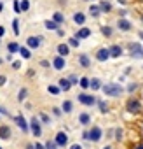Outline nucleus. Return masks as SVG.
Instances as JSON below:
<instances>
[{
    "instance_id": "nucleus-11",
    "label": "nucleus",
    "mask_w": 143,
    "mask_h": 149,
    "mask_svg": "<svg viewBox=\"0 0 143 149\" xmlns=\"http://www.w3.org/2000/svg\"><path fill=\"white\" fill-rule=\"evenodd\" d=\"M52 67H54V70H63L66 67V60L61 58V56H54L52 58Z\"/></svg>"
},
{
    "instance_id": "nucleus-22",
    "label": "nucleus",
    "mask_w": 143,
    "mask_h": 149,
    "mask_svg": "<svg viewBox=\"0 0 143 149\" xmlns=\"http://www.w3.org/2000/svg\"><path fill=\"white\" fill-rule=\"evenodd\" d=\"M61 109H63V112H65V114H70L72 111H74V104H72L70 100H65V102H63V105H61Z\"/></svg>"
},
{
    "instance_id": "nucleus-49",
    "label": "nucleus",
    "mask_w": 143,
    "mask_h": 149,
    "mask_svg": "<svg viewBox=\"0 0 143 149\" xmlns=\"http://www.w3.org/2000/svg\"><path fill=\"white\" fill-rule=\"evenodd\" d=\"M70 149H82V146H80V144H74V146H72Z\"/></svg>"
},
{
    "instance_id": "nucleus-36",
    "label": "nucleus",
    "mask_w": 143,
    "mask_h": 149,
    "mask_svg": "<svg viewBox=\"0 0 143 149\" xmlns=\"http://www.w3.org/2000/svg\"><path fill=\"white\" fill-rule=\"evenodd\" d=\"M40 119H42V123H45V125H51V118L45 114V112H40V116H38Z\"/></svg>"
},
{
    "instance_id": "nucleus-33",
    "label": "nucleus",
    "mask_w": 143,
    "mask_h": 149,
    "mask_svg": "<svg viewBox=\"0 0 143 149\" xmlns=\"http://www.w3.org/2000/svg\"><path fill=\"white\" fill-rule=\"evenodd\" d=\"M79 84H80V88H89V77H80L79 79Z\"/></svg>"
},
{
    "instance_id": "nucleus-5",
    "label": "nucleus",
    "mask_w": 143,
    "mask_h": 149,
    "mask_svg": "<svg viewBox=\"0 0 143 149\" xmlns=\"http://www.w3.org/2000/svg\"><path fill=\"white\" fill-rule=\"evenodd\" d=\"M126 109H127L131 114H136V112H140L141 104H140V100H136V98H129L127 104H126Z\"/></svg>"
},
{
    "instance_id": "nucleus-24",
    "label": "nucleus",
    "mask_w": 143,
    "mask_h": 149,
    "mask_svg": "<svg viewBox=\"0 0 143 149\" xmlns=\"http://www.w3.org/2000/svg\"><path fill=\"white\" fill-rule=\"evenodd\" d=\"M44 25H45V28H47V30H56V32L59 30V25H58V23H54L52 19H45V21H44Z\"/></svg>"
},
{
    "instance_id": "nucleus-9",
    "label": "nucleus",
    "mask_w": 143,
    "mask_h": 149,
    "mask_svg": "<svg viewBox=\"0 0 143 149\" xmlns=\"http://www.w3.org/2000/svg\"><path fill=\"white\" fill-rule=\"evenodd\" d=\"M54 142H56V146H58V147H65V146L68 144V135H66L65 132H58V133H56Z\"/></svg>"
},
{
    "instance_id": "nucleus-18",
    "label": "nucleus",
    "mask_w": 143,
    "mask_h": 149,
    "mask_svg": "<svg viewBox=\"0 0 143 149\" xmlns=\"http://www.w3.org/2000/svg\"><path fill=\"white\" fill-rule=\"evenodd\" d=\"M58 88H59V90H65V91H68V90L72 88V84H70V81H68L66 77H61V79L58 81Z\"/></svg>"
},
{
    "instance_id": "nucleus-13",
    "label": "nucleus",
    "mask_w": 143,
    "mask_h": 149,
    "mask_svg": "<svg viewBox=\"0 0 143 149\" xmlns=\"http://www.w3.org/2000/svg\"><path fill=\"white\" fill-rule=\"evenodd\" d=\"M108 53H110V58H120L122 56V47L119 44H113L108 47Z\"/></svg>"
},
{
    "instance_id": "nucleus-57",
    "label": "nucleus",
    "mask_w": 143,
    "mask_h": 149,
    "mask_svg": "<svg viewBox=\"0 0 143 149\" xmlns=\"http://www.w3.org/2000/svg\"><path fill=\"white\" fill-rule=\"evenodd\" d=\"M2 61H4V60H2V58H0V65H2Z\"/></svg>"
},
{
    "instance_id": "nucleus-15",
    "label": "nucleus",
    "mask_w": 143,
    "mask_h": 149,
    "mask_svg": "<svg viewBox=\"0 0 143 149\" xmlns=\"http://www.w3.org/2000/svg\"><path fill=\"white\" fill-rule=\"evenodd\" d=\"M117 28H119V30H122V32H129L133 26H131V23H129L127 19H122V18H119V21H117Z\"/></svg>"
},
{
    "instance_id": "nucleus-55",
    "label": "nucleus",
    "mask_w": 143,
    "mask_h": 149,
    "mask_svg": "<svg viewBox=\"0 0 143 149\" xmlns=\"http://www.w3.org/2000/svg\"><path fill=\"white\" fill-rule=\"evenodd\" d=\"M136 149H143V144H140V146H138V147H136Z\"/></svg>"
},
{
    "instance_id": "nucleus-47",
    "label": "nucleus",
    "mask_w": 143,
    "mask_h": 149,
    "mask_svg": "<svg viewBox=\"0 0 143 149\" xmlns=\"http://www.w3.org/2000/svg\"><path fill=\"white\" fill-rule=\"evenodd\" d=\"M40 65H42L44 68H47V67H49V61H45V60H42V61H40Z\"/></svg>"
},
{
    "instance_id": "nucleus-35",
    "label": "nucleus",
    "mask_w": 143,
    "mask_h": 149,
    "mask_svg": "<svg viewBox=\"0 0 143 149\" xmlns=\"http://www.w3.org/2000/svg\"><path fill=\"white\" fill-rule=\"evenodd\" d=\"M47 91H49L51 95H59V91H61V90H59L58 86H51V84H49V88H47Z\"/></svg>"
},
{
    "instance_id": "nucleus-6",
    "label": "nucleus",
    "mask_w": 143,
    "mask_h": 149,
    "mask_svg": "<svg viewBox=\"0 0 143 149\" xmlns=\"http://www.w3.org/2000/svg\"><path fill=\"white\" fill-rule=\"evenodd\" d=\"M129 49H131V56H133V58L143 60V47H141L138 42H133V44H129Z\"/></svg>"
},
{
    "instance_id": "nucleus-26",
    "label": "nucleus",
    "mask_w": 143,
    "mask_h": 149,
    "mask_svg": "<svg viewBox=\"0 0 143 149\" xmlns=\"http://www.w3.org/2000/svg\"><path fill=\"white\" fill-rule=\"evenodd\" d=\"M52 21H54V23H58V25H63V23H65V16H63L59 11H56V13H54V16H52Z\"/></svg>"
},
{
    "instance_id": "nucleus-51",
    "label": "nucleus",
    "mask_w": 143,
    "mask_h": 149,
    "mask_svg": "<svg viewBox=\"0 0 143 149\" xmlns=\"http://www.w3.org/2000/svg\"><path fill=\"white\" fill-rule=\"evenodd\" d=\"M4 33H6V30H4V26H0V37H2Z\"/></svg>"
},
{
    "instance_id": "nucleus-42",
    "label": "nucleus",
    "mask_w": 143,
    "mask_h": 149,
    "mask_svg": "<svg viewBox=\"0 0 143 149\" xmlns=\"http://www.w3.org/2000/svg\"><path fill=\"white\" fill-rule=\"evenodd\" d=\"M0 114H2V116H9V111L4 105H0Z\"/></svg>"
},
{
    "instance_id": "nucleus-3",
    "label": "nucleus",
    "mask_w": 143,
    "mask_h": 149,
    "mask_svg": "<svg viewBox=\"0 0 143 149\" xmlns=\"http://www.w3.org/2000/svg\"><path fill=\"white\" fill-rule=\"evenodd\" d=\"M87 133H89V139L87 140H91V142H100L101 137H103V130L100 126H93L91 130H87Z\"/></svg>"
},
{
    "instance_id": "nucleus-58",
    "label": "nucleus",
    "mask_w": 143,
    "mask_h": 149,
    "mask_svg": "<svg viewBox=\"0 0 143 149\" xmlns=\"http://www.w3.org/2000/svg\"><path fill=\"white\" fill-rule=\"evenodd\" d=\"M141 21H143V14H141Z\"/></svg>"
},
{
    "instance_id": "nucleus-52",
    "label": "nucleus",
    "mask_w": 143,
    "mask_h": 149,
    "mask_svg": "<svg viewBox=\"0 0 143 149\" xmlns=\"http://www.w3.org/2000/svg\"><path fill=\"white\" fill-rule=\"evenodd\" d=\"M26 149H35V147H33V144H28V146H26Z\"/></svg>"
},
{
    "instance_id": "nucleus-16",
    "label": "nucleus",
    "mask_w": 143,
    "mask_h": 149,
    "mask_svg": "<svg viewBox=\"0 0 143 149\" xmlns=\"http://www.w3.org/2000/svg\"><path fill=\"white\" fill-rule=\"evenodd\" d=\"M79 63H80L82 68H89V67H91V60H89V56H87L86 53H80V54H79Z\"/></svg>"
},
{
    "instance_id": "nucleus-54",
    "label": "nucleus",
    "mask_w": 143,
    "mask_h": 149,
    "mask_svg": "<svg viewBox=\"0 0 143 149\" xmlns=\"http://www.w3.org/2000/svg\"><path fill=\"white\" fill-rule=\"evenodd\" d=\"M103 149H113V147H112V146H105Z\"/></svg>"
},
{
    "instance_id": "nucleus-1",
    "label": "nucleus",
    "mask_w": 143,
    "mask_h": 149,
    "mask_svg": "<svg viewBox=\"0 0 143 149\" xmlns=\"http://www.w3.org/2000/svg\"><path fill=\"white\" fill-rule=\"evenodd\" d=\"M101 90H103V93L107 95V97H120L122 95V86L120 84H117V83H107V84H103L101 86Z\"/></svg>"
},
{
    "instance_id": "nucleus-46",
    "label": "nucleus",
    "mask_w": 143,
    "mask_h": 149,
    "mask_svg": "<svg viewBox=\"0 0 143 149\" xmlns=\"http://www.w3.org/2000/svg\"><path fill=\"white\" fill-rule=\"evenodd\" d=\"M6 81H7V77H6V76H0V86H4V84H6Z\"/></svg>"
},
{
    "instance_id": "nucleus-12",
    "label": "nucleus",
    "mask_w": 143,
    "mask_h": 149,
    "mask_svg": "<svg viewBox=\"0 0 143 149\" xmlns=\"http://www.w3.org/2000/svg\"><path fill=\"white\" fill-rule=\"evenodd\" d=\"M56 51H58V56H61V58H66V56L70 54V47H68V44H65V42L58 44Z\"/></svg>"
},
{
    "instance_id": "nucleus-25",
    "label": "nucleus",
    "mask_w": 143,
    "mask_h": 149,
    "mask_svg": "<svg viewBox=\"0 0 143 149\" xmlns=\"http://www.w3.org/2000/svg\"><path fill=\"white\" fill-rule=\"evenodd\" d=\"M18 53H19V54H21L25 60H30V58H32V51H30L28 47H23V46H19V51H18Z\"/></svg>"
},
{
    "instance_id": "nucleus-48",
    "label": "nucleus",
    "mask_w": 143,
    "mask_h": 149,
    "mask_svg": "<svg viewBox=\"0 0 143 149\" xmlns=\"http://www.w3.org/2000/svg\"><path fill=\"white\" fill-rule=\"evenodd\" d=\"M52 112H54V116H61V111H59L58 107H54V111H52Z\"/></svg>"
},
{
    "instance_id": "nucleus-59",
    "label": "nucleus",
    "mask_w": 143,
    "mask_h": 149,
    "mask_svg": "<svg viewBox=\"0 0 143 149\" xmlns=\"http://www.w3.org/2000/svg\"><path fill=\"white\" fill-rule=\"evenodd\" d=\"M0 149H2V147H0Z\"/></svg>"
},
{
    "instance_id": "nucleus-37",
    "label": "nucleus",
    "mask_w": 143,
    "mask_h": 149,
    "mask_svg": "<svg viewBox=\"0 0 143 149\" xmlns=\"http://www.w3.org/2000/svg\"><path fill=\"white\" fill-rule=\"evenodd\" d=\"M12 30L16 35H19V21L18 19H12Z\"/></svg>"
},
{
    "instance_id": "nucleus-40",
    "label": "nucleus",
    "mask_w": 143,
    "mask_h": 149,
    "mask_svg": "<svg viewBox=\"0 0 143 149\" xmlns=\"http://www.w3.org/2000/svg\"><path fill=\"white\" fill-rule=\"evenodd\" d=\"M14 13H16V14H21V9H19V0H14Z\"/></svg>"
},
{
    "instance_id": "nucleus-19",
    "label": "nucleus",
    "mask_w": 143,
    "mask_h": 149,
    "mask_svg": "<svg viewBox=\"0 0 143 149\" xmlns=\"http://www.w3.org/2000/svg\"><path fill=\"white\" fill-rule=\"evenodd\" d=\"M79 123H80L82 126H87V125H91V116H89L87 112H82V114L79 116Z\"/></svg>"
},
{
    "instance_id": "nucleus-44",
    "label": "nucleus",
    "mask_w": 143,
    "mask_h": 149,
    "mask_svg": "<svg viewBox=\"0 0 143 149\" xmlns=\"http://www.w3.org/2000/svg\"><path fill=\"white\" fill-rule=\"evenodd\" d=\"M19 67H21V61H14V63H12V68H14V70H18Z\"/></svg>"
},
{
    "instance_id": "nucleus-4",
    "label": "nucleus",
    "mask_w": 143,
    "mask_h": 149,
    "mask_svg": "<svg viewBox=\"0 0 143 149\" xmlns=\"http://www.w3.org/2000/svg\"><path fill=\"white\" fill-rule=\"evenodd\" d=\"M30 132L33 133V137H40L42 135V126H40V121H38L37 116L32 118V121H30Z\"/></svg>"
},
{
    "instance_id": "nucleus-20",
    "label": "nucleus",
    "mask_w": 143,
    "mask_h": 149,
    "mask_svg": "<svg viewBox=\"0 0 143 149\" xmlns=\"http://www.w3.org/2000/svg\"><path fill=\"white\" fill-rule=\"evenodd\" d=\"M89 88H91L93 91L100 90V88H101V81H100L98 77H93V79H89Z\"/></svg>"
},
{
    "instance_id": "nucleus-41",
    "label": "nucleus",
    "mask_w": 143,
    "mask_h": 149,
    "mask_svg": "<svg viewBox=\"0 0 143 149\" xmlns=\"http://www.w3.org/2000/svg\"><path fill=\"white\" fill-rule=\"evenodd\" d=\"M122 135H124V132H122L120 128H117V130H115V139H117V140H120V139H122Z\"/></svg>"
},
{
    "instance_id": "nucleus-56",
    "label": "nucleus",
    "mask_w": 143,
    "mask_h": 149,
    "mask_svg": "<svg viewBox=\"0 0 143 149\" xmlns=\"http://www.w3.org/2000/svg\"><path fill=\"white\" fill-rule=\"evenodd\" d=\"M140 37H141V39H143V32H140Z\"/></svg>"
},
{
    "instance_id": "nucleus-23",
    "label": "nucleus",
    "mask_w": 143,
    "mask_h": 149,
    "mask_svg": "<svg viewBox=\"0 0 143 149\" xmlns=\"http://www.w3.org/2000/svg\"><path fill=\"white\" fill-rule=\"evenodd\" d=\"M98 7H100V11H101V13H110V11H112V4H110V2H107V0L100 2V6H98Z\"/></svg>"
},
{
    "instance_id": "nucleus-8",
    "label": "nucleus",
    "mask_w": 143,
    "mask_h": 149,
    "mask_svg": "<svg viewBox=\"0 0 143 149\" xmlns=\"http://www.w3.org/2000/svg\"><path fill=\"white\" fill-rule=\"evenodd\" d=\"M26 44H28V47H30V49H38V47H40V44H42V37H40V35H38V37L32 35V37H28V39H26Z\"/></svg>"
},
{
    "instance_id": "nucleus-21",
    "label": "nucleus",
    "mask_w": 143,
    "mask_h": 149,
    "mask_svg": "<svg viewBox=\"0 0 143 149\" xmlns=\"http://www.w3.org/2000/svg\"><path fill=\"white\" fill-rule=\"evenodd\" d=\"M74 21H75L77 25H84V23H86V16H84V13H80V11L75 13V14H74Z\"/></svg>"
},
{
    "instance_id": "nucleus-27",
    "label": "nucleus",
    "mask_w": 143,
    "mask_h": 149,
    "mask_svg": "<svg viewBox=\"0 0 143 149\" xmlns=\"http://www.w3.org/2000/svg\"><path fill=\"white\" fill-rule=\"evenodd\" d=\"M89 14H91L93 18H98V16L101 14V11H100L98 6H91V7H89Z\"/></svg>"
},
{
    "instance_id": "nucleus-50",
    "label": "nucleus",
    "mask_w": 143,
    "mask_h": 149,
    "mask_svg": "<svg viewBox=\"0 0 143 149\" xmlns=\"http://www.w3.org/2000/svg\"><path fill=\"white\" fill-rule=\"evenodd\" d=\"M82 139H86V140H87V139H89V133H87V130H86V132H84V133H82Z\"/></svg>"
},
{
    "instance_id": "nucleus-45",
    "label": "nucleus",
    "mask_w": 143,
    "mask_h": 149,
    "mask_svg": "<svg viewBox=\"0 0 143 149\" xmlns=\"http://www.w3.org/2000/svg\"><path fill=\"white\" fill-rule=\"evenodd\" d=\"M33 147H35V149H44V144H40V142H35V144H33Z\"/></svg>"
},
{
    "instance_id": "nucleus-2",
    "label": "nucleus",
    "mask_w": 143,
    "mask_h": 149,
    "mask_svg": "<svg viewBox=\"0 0 143 149\" xmlns=\"http://www.w3.org/2000/svg\"><path fill=\"white\" fill-rule=\"evenodd\" d=\"M77 100H79L82 105H87V107H93V105L98 102L94 95H87V93H79V95H77Z\"/></svg>"
},
{
    "instance_id": "nucleus-28",
    "label": "nucleus",
    "mask_w": 143,
    "mask_h": 149,
    "mask_svg": "<svg viewBox=\"0 0 143 149\" xmlns=\"http://www.w3.org/2000/svg\"><path fill=\"white\" fill-rule=\"evenodd\" d=\"M7 51H9V54L18 53V51H19V46H18L16 42H9V44H7Z\"/></svg>"
},
{
    "instance_id": "nucleus-34",
    "label": "nucleus",
    "mask_w": 143,
    "mask_h": 149,
    "mask_svg": "<svg viewBox=\"0 0 143 149\" xmlns=\"http://www.w3.org/2000/svg\"><path fill=\"white\" fill-rule=\"evenodd\" d=\"M44 149H58V146H56L54 140H47V142L44 144Z\"/></svg>"
},
{
    "instance_id": "nucleus-43",
    "label": "nucleus",
    "mask_w": 143,
    "mask_h": 149,
    "mask_svg": "<svg viewBox=\"0 0 143 149\" xmlns=\"http://www.w3.org/2000/svg\"><path fill=\"white\" fill-rule=\"evenodd\" d=\"M136 88H138V84H136V83H131V84H129V88H127V90H129V91H131V93H133V91H134V90H136Z\"/></svg>"
},
{
    "instance_id": "nucleus-29",
    "label": "nucleus",
    "mask_w": 143,
    "mask_h": 149,
    "mask_svg": "<svg viewBox=\"0 0 143 149\" xmlns=\"http://www.w3.org/2000/svg\"><path fill=\"white\" fill-rule=\"evenodd\" d=\"M19 9H21V13H26L30 9V2L28 0H19Z\"/></svg>"
},
{
    "instance_id": "nucleus-31",
    "label": "nucleus",
    "mask_w": 143,
    "mask_h": 149,
    "mask_svg": "<svg viewBox=\"0 0 143 149\" xmlns=\"http://www.w3.org/2000/svg\"><path fill=\"white\" fill-rule=\"evenodd\" d=\"M26 97H28V90H26V88H21V90H19V93H18V100H19V102H23Z\"/></svg>"
},
{
    "instance_id": "nucleus-38",
    "label": "nucleus",
    "mask_w": 143,
    "mask_h": 149,
    "mask_svg": "<svg viewBox=\"0 0 143 149\" xmlns=\"http://www.w3.org/2000/svg\"><path fill=\"white\" fill-rule=\"evenodd\" d=\"M101 33H103L105 37H110V35H112V28H110V26H101Z\"/></svg>"
},
{
    "instance_id": "nucleus-30",
    "label": "nucleus",
    "mask_w": 143,
    "mask_h": 149,
    "mask_svg": "<svg viewBox=\"0 0 143 149\" xmlns=\"http://www.w3.org/2000/svg\"><path fill=\"white\" fill-rule=\"evenodd\" d=\"M79 44H80V40L75 39V37H70L68 39V47H79Z\"/></svg>"
},
{
    "instance_id": "nucleus-7",
    "label": "nucleus",
    "mask_w": 143,
    "mask_h": 149,
    "mask_svg": "<svg viewBox=\"0 0 143 149\" xmlns=\"http://www.w3.org/2000/svg\"><path fill=\"white\" fill-rule=\"evenodd\" d=\"M14 123H16V125L19 126V130H21L23 133H28V132H30V125L26 123V119H25V118H23L21 114L14 118Z\"/></svg>"
},
{
    "instance_id": "nucleus-32",
    "label": "nucleus",
    "mask_w": 143,
    "mask_h": 149,
    "mask_svg": "<svg viewBox=\"0 0 143 149\" xmlns=\"http://www.w3.org/2000/svg\"><path fill=\"white\" fill-rule=\"evenodd\" d=\"M96 104H98V107H100V112H101V114H107V111H108V105H107L103 100H98Z\"/></svg>"
},
{
    "instance_id": "nucleus-39",
    "label": "nucleus",
    "mask_w": 143,
    "mask_h": 149,
    "mask_svg": "<svg viewBox=\"0 0 143 149\" xmlns=\"http://www.w3.org/2000/svg\"><path fill=\"white\" fill-rule=\"evenodd\" d=\"M68 81H70V84H79V77L77 76H70V77H66Z\"/></svg>"
},
{
    "instance_id": "nucleus-17",
    "label": "nucleus",
    "mask_w": 143,
    "mask_h": 149,
    "mask_svg": "<svg viewBox=\"0 0 143 149\" xmlns=\"http://www.w3.org/2000/svg\"><path fill=\"white\" fill-rule=\"evenodd\" d=\"M89 35H91V30H89V28H86V26H84V28H79V30H77V33H75V35H74V37H75V39H79V40H80V39H87V37H89Z\"/></svg>"
},
{
    "instance_id": "nucleus-53",
    "label": "nucleus",
    "mask_w": 143,
    "mask_h": 149,
    "mask_svg": "<svg viewBox=\"0 0 143 149\" xmlns=\"http://www.w3.org/2000/svg\"><path fill=\"white\" fill-rule=\"evenodd\" d=\"M2 9H4V4H2V2H0V13H2Z\"/></svg>"
},
{
    "instance_id": "nucleus-14",
    "label": "nucleus",
    "mask_w": 143,
    "mask_h": 149,
    "mask_svg": "<svg viewBox=\"0 0 143 149\" xmlns=\"http://www.w3.org/2000/svg\"><path fill=\"white\" fill-rule=\"evenodd\" d=\"M108 58H110V53H108V49H107V47L98 49V53H96V60H98V61H107Z\"/></svg>"
},
{
    "instance_id": "nucleus-10",
    "label": "nucleus",
    "mask_w": 143,
    "mask_h": 149,
    "mask_svg": "<svg viewBox=\"0 0 143 149\" xmlns=\"http://www.w3.org/2000/svg\"><path fill=\"white\" fill-rule=\"evenodd\" d=\"M12 137V132L9 128V125H0V139L2 140H9Z\"/></svg>"
}]
</instances>
